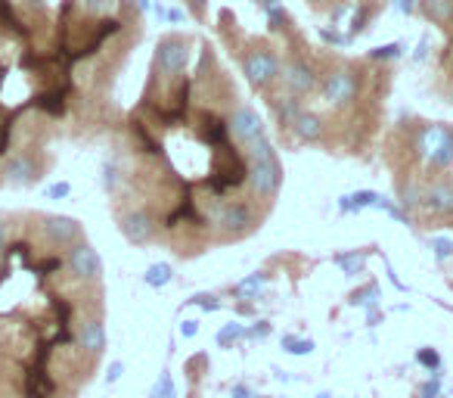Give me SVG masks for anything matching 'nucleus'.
Wrapping results in <instances>:
<instances>
[{"mask_svg":"<svg viewBox=\"0 0 453 398\" xmlns=\"http://www.w3.org/2000/svg\"><path fill=\"white\" fill-rule=\"evenodd\" d=\"M249 183H252L255 196H261V199L277 196L280 183H283V165H280V159L277 156L252 159V165H249Z\"/></svg>","mask_w":453,"mask_h":398,"instance_id":"1","label":"nucleus"},{"mask_svg":"<svg viewBox=\"0 0 453 398\" xmlns=\"http://www.w3.org/2000/svg\"><path fill=\"white\" fill-rule=\"evenodd\" d=\"M65 268H69L78 280H84V284H100V277H103L100 255H96V249L84 240L69 249V255H65Z\"/></svg>","mask_w":453,"mask_h":398,"instance_id":"2","label":"nucleus"},{"mask_svg":"<svg viewBox=\"0 0 453 398\" xmlns=\"http://www.w3.org/2000/svg\"><path fill=\"white\" fill-rule=\"evenodd\" d=\"M41 234L50 243L53 249H72L75 243L84 240V230L75 218H63V215H47L41 218Z\"/></svg>","mask_w":453,"mask_h":398,"instance_id":"3","label":"nucleus"},{"mask_svg":"<svg viewBox=\"0 0 453 398\" xmlns=\"http://www.w3.org/2000/svg\"><path fill=\"white\" fill-rule=\"evenodd\" d=\"M4 181L19 183V187H28L41 177V162L32 150H13L7 159H4V168H0Z\"/></svg>","mask_w":453,"mask_h":398,"instance_id":"4","label":"nucleus"},{"mask_svg":"<svg viewBox=\"0 0 453 398\" xmlns=\"http://www.w3.org/2000/svg\"><path fill=\"white\" fill-rule=\"evenodd\" d=\"M242 72L249 75V82L255 88H267L271 82H277L280 75V59L271 51H252L242 59Z\"/></svg>","mask_w":453,"mask_h":398,"instance_id":"5","label":"nucleus"},{"mask_svg":"<svg viewBox=\"0 0 453 398\" xmlns=\"http://www.w3.org/2000/svg\"><path fill=\"white\" fill-rule=\"evenodd\" d=\"M354 97H357V78H354V72L342 69L326 75V82H323V100L329 106H348Z\"/></svg>","mask_w":453,"mask_h":398,"instance_id":"6","label":"nucleus"},{"mask_svg":"<svg viewBox=\"0 0 453 398\" xmlns=\"http://www.w3.org/2000/svg\"><path fill=\"white\" fill-rule=\"evenodd\" d=\"M419 209L426 212V215H434V218L453 215V183H447V181L428 183V187L422 190Z\"/></svg>","mask_w":453,"mask_h":398,"instance_id":"7","label":"nucleus"},{"mask_svg":"<svg viewBox=\"0 0 453 398\" xmlns=\"http://www.w3.org/2000/svg\"><path fill=\"white\" fill-rule=\"evenodd\" d=\"M187 41L183 38H165L156 47V66L162 75H177L187 66Z\"/></svg>","mask_w":453,"mask_h":398,"instance_id":"8","label":"nucleus"},{"mask_svg":"<svg viewBox=\"0 0 453 398\" xmlns=\"http://www.w3.org/2000/svg\"><path fill=\"white\" fill-rule=\"evenodd\" d=\"M119 228H121V234L134 243V246H146V243L156 237V224H152L150 212H143V209L125 212V215L119 218Z\"/></svg>","mask_w":453,"mask_h":398,"instance_id":"9","label":"nucleus"},{"mask_svg":"<svg viewBox=\"0 0 453 398\" xmlns=\"http://www.w3.org/2000/svg\"><path fill=\"white\" fill-rule=\"evenodd\" d=\"M230 134H234L236 140H240L242 146H249L252 140H258L261 134H265V121H261V115L255 113L252 106H240L234 113V119H230Z\"/></svg>","mask_w":453,"mask_h":398,"instance_id":"10","label":"nucleus"},{"mask_svg":"<svg viewBox=\"0 0 453 398\" xmlns=\"http://www.w3.org/2000/svg\"><path fill=\"white\" fill-rule=\"evenodd\" d=\"M218 224L226 230V234H246V230L255 224V218L246 203H224L218 209Z\"/></svg>","mask_w":453,"mask_h":398,"instance_id":"11","label":"nucleus"},{"mask_svg":"<svg viewBox=\"0 0 453 398\" xmlns=\"http://www.w3.org/2000/svg\"><path fill=\"white\" fill-rule=\"evenodd\" d=\"M283 82H286V88H289L296 97L317 90V75L308 69V63H292V66H286V69H283Z\"/></svg>","mask_w":453,"mask_h":398,"instance_id":"12","label":"nucleus"},{"mask_svg":"<svg viewBox=\"0 0 453 398\" xmlns=\"http://www.w3.org/2000/svg\"><path fill=\"white\" fill-rule=\"evenodd\" d=\"M447 137H453L450 128H444V125H426L419 131V137H416V150H419L422 156H428V152L438 150V146L444 144Z\"/></svg>","mask_w":453,"mask_h":398,"instance_id":"13","label":"nucleus"},{"mask_svg":"<svg viewBox=\"0 0 453 398\" xmlns=\"http://www.w3.org/2000/svg\"><path fill=\"white\" fill-rule=\"evenodd\" d=\"M292 128H296L298 140H304V144H317V140L323 137V119L314 113H302L292 121Z\"/></svg>","mask_w":453,"mask_h":398,"instance_id":"14","label":"nucleus"},{"mask_svg":"<svg viewBox=\"0 0 453 398\" xmlns=\"http://www.w3.org/2000/svg\"><path fill=\"white\" fill-rule=\"evenodd\" d=\"M379 199L376 190H357V193H348L339 199V212H364V209H372Z\"/></svg>","mask_w":453,"mask_h":398,"instance_id":"15","label":"nucleus"},{"mask_svg":"<svg viewBox=\"0 0 453 398\" xmlns=\"http://www.w3.org/2000/svg\"><path fill=\"white\" fill-rule=\"evenodd\" d=\"M273 109H277V119L283 121V125H292V121H296L298 115L304 113V109H302V100H298L296 94L277 97V100H273Z\"/></svg>","mask_w":453,"mask_h":398,"instance_id":"16","label":"nucleus"},{"mask_svg":"<svg viewBox=\"0 0 453 398\" xmlns=\"http://www.w3.org/2000/svg\"><path fill=\"white\" fill-rule=\"evenodd\" d=\"M422 7H426V16L438 26L453 20V0H422Z\"/></svg>","mask_w":453,"mask_h":398,"instance_id":"17","label":"nucleus"},{"mask_svg":"<svg viewBox=\"0 0 453 398\" xmlns=\"http://www.w3.org/2000/svg\"><path fill=\"white\" fill-rule=\"evenodd\" d=\"M171 277H174V271H171L168 261H158V265H150L143 274L146 286H152V290H162V286L171 284Z\"/></svg>","mask_w":453,"mask_h":398,"instance_id":"18","label":"nucleus"},{"mask_svg":"<svg viewBox=\"0 0 453 398\" xmlns=\"http://www.w3.org/2000/svg\"><path fill=\"white\" fill-rule=\"evenodd\" d=\"M265 280H267L265 271H255V274H249L246 280H240V284L234 286V293L240 299H255V296H258L261 286H265Z\"/></svg>","mask_w":453,"mask_h":398,"instance_id":"19","label":"nucleus"},{"mask_svg":"<svg viewBox=\"0 0 453 398\" xmlns=\"http://www.w3.org/2000/svg\"><path fill=\"white\" fill-rule=\"evenodd\" d=\"M335 261L342 265V271L345 274H364V268H366V253H342V255H335Z\"/></svg>","mask_w":453,"mask_h":398,"instance_id":"20","label":"nucleus"},{"mask_svg":"<svg viewBox=\"0 0 453 398\" xmlns=\"http://www.w3.org/2000/svg\"><path fill=\"white\" fill-rule=\"evenodd\" d=\"M246 336H249V330L242 327V324H236V321H234V324H224V327H220L218 342H220L224 348H230L234 342H242V339H246Z\"/></svg>","mask_w":453,"mask_h":398,"instance_id":"21","label":"nucleus"},{"mask_svg":"<svg viewBox=\"0 0 453 398\" xmlns=\"http://www.w3.org/2000/svg\"><path fill=\"white\" fill-rule=\"evenodd\" d=\"M426 159L432 168H447V165H453V137H447L444 144H441L434 152H428Z\"/></svg>","mask_w":453,"mask_h":398,"instance_id":"22","label":"nucleus"},{"mask_svg":"<svg viewBox=\"0 0 453 398\" xmlns=\"http://www.w3.org/2000/svg\"><path fill=\"white\" fill-rule=\"evenodd\" d=\"M351 302L354 305H360V308H366V311H376L379 308V286L376 284H370L366 290H357L351 296Z\"/></svg>","mask_w":453,"mask_h":398,"instance_id":"23","label":"nucleus"},{"mask_svg":"<svg viewBox=\"0 0 453 398\" xmlns=\"http://www.w3.org/2000/svg\"><path fill=\"white\" fill-rule=\"evenodd\" d=\"M283 348H286V352H292V355H308V352H314V342H311V339H298V336L286 333L283 336Z\"/></svg>","mask_w":453,"mask_h":398,"instance_id":"24","label":"nucleus"},{"mask_svg":"<svg viewBox=\"0 0 453 398\" xmlns=\"http://www.w3.org/2000/svg\"><path fill=\"white\" fill-rule=\"evenodd\" d=\"M419 199H422V190L416 183H403L401 187V206L407 209H419Z\"/></svg>","mask_w":453,"mask_h":398,"instance_id":"25","label":"nucleus"},{"mask_svg":"<svg viewBox=\"0 0 453 398\" xmlns=\"http://www.w3.org/2000/svg\"><path fill=\"white\" fill-rule=\"evenodd\" d=\"M372 209H379V212H388V215L395 218V222H401V224H410L407 212H401V209H397V206L391 203V199H382V196H379V199H376V206H372Z\"/></svg>","mask_w":453,"mask_h":398,"instance_id":"26","label":"nucleus"},{"mask_svg":"<svg viewBox=\"0 0 453 398\" xmlns=\"http://www.w3.org/2000/svg\"><path fill=\"white\" fill-rule=\"evenodd\" d=\"M432 249H434V259L447 261L453 255V240H447V237H432Z\"/></svg>","mask_w":453,"mask_h":398,"instance_id":"27","label":"nucleus"},{"mask_svg":"<svg viewBox=\"0 0 453 398\" xmlns=\"http://www.w3.org/2000/svg\"><path fill=\"white\" fill-rule=\"evenodd\" d=\"M150 398H174V383H171L168 373H162V377H158V383H156V389H152Z\"/></svg>","mask_w":453,"mask_h":398,"instance_id":"28","label":"nucleus"},{"mask_svg":"<svg viewBox=\"0 0 453 398\" xmlns=\"http://www.w3.org/2000/svg\"><path fill=\"white\" fill-rule=\"evenodd\" d=\"M416 361H419L422 367H428V371H432V367L438 371L441 367V355L434 352V348H419V352H416Z\"/></svg>","mask_w":453,"mask_h":398,"instance_id":"29","label":"nucleus"},{"mask_svg":"<svg viewBox=\"0 0 453 398\" xmlns=\"http://www.w3.org/2000/svg\"><path fill=\"white\" fill-rule=\"evenodd\" d=\"M403 53V44H388V47H379V51H372L370 57L372 59H397Z\"/></svg>","mask_w":453,"mask_h":398,"instance_id":"30","label":"nucleus"},{"mask_svg":"<svg viewBox=\"0 0 453 398\" xmlns=\"http://www.w3.org/2000/svg\"><path fill=\"white\" fill-rule=\"evenodd\" d=\"M320 35H323V41H326V44H335V47H345L348 41H351V35H339L335 28H333V32H329V28H323Z\"/></svg>","mask_w":453,"mask_h":398,"instance_id":"31","label":"nucleus"},{"mask_svg":"<svg viewBox=\"0 0 453 398\" xmlns=\"http://www.w3.org/2000/svg\"><path fill=\"white\" fill-rule=\"evenodd\" d=\"M193 302L199 305V308H205V311H218L220 308V299L218 296H205V293H202V296H196Z\"/></svg>","mask_w":453,"mask_h":398,"instance_id":"32","label":"nucleus"},{"mask_svg":"<svg viewBox=\"0 0 453 398\" xmlns=\"http://www.w3.org/2000/svg\"><path fill=\"white\" fill-rule=\"evenodd\" d=\"M249 336H252V339H267V336H271V324H267V321H255V327L249 330Z\"/></svg>","mask_w":453,"mask_h":398,"instance_id":"33","label":"nucleus"},{"mask_svg":"<svg viewBox=\"0 0 453 398\" xmlns=\"http://www.w3.org/2000/svg\"><path fill=\"white\" fill-rule=\"evenodd\" d=\"M69 193H72L69 183H53V187H47V196H50V199H63V196H69Z\"/></svg>","mask_w":453,"mask_h":398,"instance_id":"34","label":"nucleus"},{"mask_svg":"<svg viewBox=\"0 0 453 398\" xmlns=\"http://www.w3.org/2000/svg\"><path fill=\"white\" fill-rule=\"evenodd\" d=\"M397 10H401L403 16H413L416 13V0H397Z\"/></svg>","mask_w":453,"mask_h":398,"instance_id":"35","label":"nucleus"},{"mask_svg":"<svg viewBox=\"0 0 453 398\" xmlns=\"http://www.w3.org/2000/svg\"><path fill=\"white\" fill-rule=\"evenodd\" d=\"M196 330H199V327H196V321H183V324H180L183 339H189V336H196Z\"/></svg>","mask_w":453,"mask_h":398,"instance_id":"36","label":"nucleus"},{"mask_svg":"<svg viewBox=\"0 0 453 398\" xmlns=\"http://www.w3.org/2000/svg\"><path fill=\"white\" fill-rule=\"evenodd\" d=\"M234 398H255V395H252V389H249V386L240 383V386H234Z\"/></svg>","mask_w":453,"mask_h":398,"instance_id":"37","label":"nucleus"},{"mask_svg":"<svg viewBox=\"0 0 453 398\" xmlns=\"http://www.w3.org/2000/svg\"><path fill=\"white\" fill-rule=\"evenodd\" d=\"M119 373H121V364H119V361H115V364L109 367V379H119Z\"/></svg>","mask_w":453,"mask_h":398,"instance_id":"38","label":"nucleus"},{"mask_svg":"<svg viewBox=\"0 0 453 398\" xmlns=\"http://www.w3.org/2000/svg\"><path fill=\"white\" fill-rule=\"evenodd\" d=\"M168 20H171V22H180V20H183V13H180V10H171Z\"/></svg>","mask_w":453,"mask_h":398,"instance_id":"39","label":"nucleus"},{"mask_svg":"<svg viewBox=\"0 0 453 398\" xmlns=\"http://www.w3.org/2000/svg\"><path fill=\"white\" fill-rule=\"evenodd\" d=\"M189 4H193L196 13H202V7H205V0H189Z\"/></svg>","mask_w":453,"mask_h":398,"instance_id":"40","label":"nucleus"},{"mask_svg":"<svg viewBox=\"0 0 453 398\" xmlns=\"http://www.w3.org/2000/svg\"><path fill=\"white\" fill-rule=\"evenodd\" d=\"M26 4H28L32 10H41V7H44V0H26Z\"/></svg>","mask_w":453,"mask_h":398,"instance_id":"41","label":"nucleus"},{"mask_svg":"<svg viewBox=\"0 0 453 398\" xmlns=\"http://www.w3.org/2000/svg\"><path fill=\"white\" fill-rule=\"evenodd\" d=\"M137 7L140 10H150V0H137Z\"/></svg>","mask_w":453,"mask_h":398,"instance_id":"42","label":"nucleus"},{"mask_svg":"<svg viewBox=\"0 0 453 398\" xmlns=\"http://www.w3.org/2000/svg\"><path fill=\"white\" fill-rule=\"evenodd\" d=\"M255 4H258V7H261V4H265V0H255Z\"/></svg>","mask_w":453,"mask_h":398,"instance_id":"43","label":"nucleus"},{"mask_svg":"<svg viewBox=\"0 0 453 398\" xmlns=\"http://www.w3.org/2000/svg\"><path fill=\"white\" fill-rule=\"evenodd\" d=\"M434 398H441V395H434Z\"/></svg>","mask_w":453,"mask_h":398,"instance_id":"44","label":"nucleus"}]
</instances>
